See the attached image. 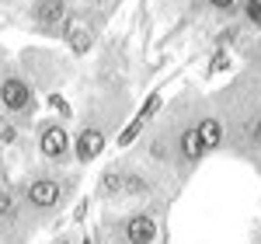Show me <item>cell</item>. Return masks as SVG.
<instances>
[{
    "label": "cell",
    "instance_id": "8",
    "mask_svg": "<svg viewBox=\"0 0 261 244\" xmlns=\"http://www.w3.org/2000/svg\"><path fill=\"white\" fill-rule=\"evenodd\" d=\"M35 21L42 28H56L66 21V0H39L35 7Z\"/></svg>",
    "mask_w": 261,
    "mask_h": 244
},
{
    "label": "cell",
    "instance_id": "5",
    "mask_svg": "<svg viewBox=\"0 0 261 244\" xmlns=\"http://www.w3.org/2000/svg\"><path fill=\"white\" fill-rule=\"evenodd\" d=\"M101 150H105V129H98V126H84L73 136V157L81 164H91Z\"/></svg>",
    "mask_w": 261,
    "mask_h": 244
},
{
    "label": "cell",
    "instance_id": "12",
    "mask_svg": "<svg viewBox=\"0 0 261 244\" xmlns=\"http://www.w3.org/2000/svg\"><path fill=\"white\" fill-rule=\"evenodd\" d=\"M241 11H244V21L261 32V0H241Z\"/></svg>",
    "mask_w": 261,
    "mask_h": 244
},
{
    "label": "cell",
    "instance_id": "16",
    "mask_svg": "<svg viewBox=\"0 0 261 244\" xmlns=\"http://www.w3.org/2000/svg\"><path fill=\"white\" fill-rule=\"evenodd\" d=\"M49 108H56V112H60L63 119H66V115L73 112V108L66 105V98H63V94H49Z\"/></svg>",
    "mask_w": 261,
    "mask_h": 244
},
{
    "label": "cell",
    "instance_id": "15",
    "mask_svg": "<svg viewBox=\"0 0 261 244\" xmlns=\"http://www.w3.org/2000/svg\"><path fill=\"white\" fill-rule=\"evenodd\" d=\"M213 11H223V14H233L237 7H241V0H205Z\"/></svg>",
    "mask_w": 261,
    "mask_h": 244
},
{
    "label": "cell",
    "instance_id": "18",
    "mask_svg": "<svg viewBox=\"0 0 261 244\" xmlns=\"http://www.w3.org/2000/svg\"><path fill=\"white\" fill-rule=\"evenodd\" d=\"M157 105H161V94H157V91H153V94H150V98H146V105H143V119H150V115H153V112H157Z\"/></svg>",
    "mask_w": 261,
    "mask_h": 244
},
{
    "label": "cell",
    "instance_id": "14",
    "mask_svg": "<svg viewBox=\"0 0 261 244\" xmlns=\"http://www.w3.org/2000/svg\"><path fill=\"white\" fill-rule=\"evenodd\" d=\"M143 122H146L143 115H136V119H133V126H129V129H125V133L119 136V143H122V147H125V143H133V140H136V133L143 129Z\"/></svg>",
    "mask_w": 261,
    "mask_h": 244
},
{
    "label": "cell",
    "instance_id": "19",
    "mask_svg": "<svg viewBox=\"0 0 261 244\" xmlns=\"http://www.w3.org/2000/svg\"><path fill=\"white\" fill-rule=\"evenodd\" d=\"M223 66H230V56H226V53H216V56H213V66H209V70L216 74V70H223Z\"/></svg>",
    "mask_w": 261,
    "mask_h": 244
},
{
    "label": "cell",
    "instance_id": "1",
    "mask_svg": "<svg viewBox=\"0 0 261 244\" xmlns=\"http://www.w3.org/2000/svg\"><path fill=\"white\" fill-rule=\"evenodd\" d=\"M0 108H4L7 115H18V119L32 115V112H35V94H32V87L21 81V77H14V74H4V77H0Z\"/></svg>",
    "mask_w": 261,
    "mask_h": 244
},
{
    "label": "cell",
    "instance_id": "20",
    "mask_svg": "<svg viewBox=\"0 0 261 244\" xmlns=\"http://www.w3.org/2000/svg\"><path fill=\"white\" fill-rule=\"evenodd\" d=\"M251 143H254V147H261V115L254 119V126H251Z\"/></svg>",
    "mask_w": 261,
    "mask_h": 244
},
{
    "label": "cell",
    "instance_id": "11",
    "mask_svg": "<svg viewBox=\"0 0 261 244\" xmlns=\"http://www.w3.org/2000/svg\"><path fill=\"white\" fill-rule=\"evenodd\" d=\"M122 196H150V178H143V175H125V188H122Z\"/></svg>",
    "mask_w": 261,
    "mask_h": 244
},
{
    "label": "cell",
    "instance_id": "9",
    "mask_svg": "<svg viewBox=\"0 0 261 244\" xmlns=\"http://www.w3.org/2000/svg\"><path fill=\"white\" fill-rule=\"evenodd\" d=\"M66 42H70V49L77 56H84L91 49V42H94V32L87 25H81V21H66Z\"/></svg>",
    "mask_w": 261,
    "mask_h": 244
},
{
    "label": "cell",
    "instance_id": "3",
    "mask_svg": "<svg viewBox=\"0 0 261 244\" xmlns=\"http://www.w3.org/2000/svg\"><path fill=\"white\" fill-rule=\"evenodd\" d=\"M63 199V185L56 178H32L24 185V203L32 209H53Z\"/></svg>",
    "mask_w": 261,
    "mask_h": 244
},
{
    "label": "cell",
    "instance_id": "4",
    "mask_svg": "<svg viewBox=\"0 0 261 244\" xmlns=\"http://www.w3.org/2000/svg\"><path fill=\"white\" fill-rule=\"evenodd\" d=\"M122 237H125V244H153L157 241V220L150 213H133L122 224Z\"/></svg>",
    "mask_w": 261,
    "mask_h": 244
},
{
    "label": "cell",
    "instance_id": "13",
    "mask_svg": "<svg viewBox=\"0 0 261 244\" xmlns=\"http://www.w3.org/2000/svg\"><path fill=\"white\" fill-rule=\"evenodd\" d=\"M7 220H14V192L0 188V224H7Z\"/></svg>",
    "mask_w": 261,
    "mask_h": 244
},
{
    "label": "cell",
    "instance_id": "7",
    "mask_svg": "<svg viewBox=\"0 0 261 244\" xmlns=\"http://www.w3.org/2000/svg\"><path fill=\"white\" fill-rule=\"evenodd\" d=\"M195 129H199V140L205 147V154H213V150H220L223 147V136H226V129H223V122L216 115H205V119L195 122Z\"/></svg>",
    "mask_w": 261,
    "mask_h": 244
},
{
    "label": "cell",
    "instance_id": "22",
    "mask_svg": "<svg viewBox=\"0 0 261 244\" xmlns=\"http://www.w3.org/2000/svg\"><path fill=\"white\" fill-rule=\"evenodd\" d=\"M56 244H73V241H70V237H63V241H56Z\"/></svg>",
    "mask_w": 261,
    "mask_h": 244
},
{
    "label": "cell",
    "instance_id": "10",
    "mask_svg": "<svg viewBox=\"0 0 261 244\" xmlns=\"http://www.w3.org/2000/svg\"><path fill=\"white\" fill-rule=\"evenodd\" d=\"M125 167H119V164H112L105 175H101V182H98V192L101 196H122V188H125Z\"/></svg>",
    "mask_w": 261,
    "mask_h": 244
},
{
    "label": "cell",
    "instance_id": "2",
    "mask_svg": "<svg viewBox=\"0 0 261 244\" xmlns=\"http://www.w3.org/2000/svg\"><path fill=\"white\" fill-rule=\"evenodd\" d=\"M70 143H73V136L63 122H45L39 129V154L45 161H63L70 154Z\"/></svg>",
    "mask_w": 261,
    "mask_h": 244
},
{
    "label": "cell",
    "instance_id": "17",
    "mask_svg": "<svg viewBox=\"0 0 261 244\" xmlns=\"http://www.w3.org/2000/svg\"><path fill=\"white\" fill-rule=\"evenodd\" d=\"M14 140H18V129H14L11 122H4V126H0V143H4V147H11Z\"/></svg>",
    "mask_w": 261,
    "mask_h": 244
},
{
    "label": "cell",
    "instance_id": "21",
    "mask_svg": "<svg viewBox=\"0 0 261 244\" xmlns=\"http://www.w3.org/2000/svg\"><path fill=\"white\" fill-rule=\"evenodd\" d=\"M84 4H91V7H101V4H108V0H84Z\"/></svg>",
    "mask_w": 261,
    "mask_h": 244
},
{
    "label": "cell",
    "instance_id": "6",
    "mask_svg": "<svg viewBox=\"0 0 261 244\" xmlns=\"http://www.w3.org/2000/svg\"><path fill=\"white\" fill-rule=\"evenodd\" d=\"M178 157L185 164H199L205 157V147L199 140V129L195 126H188V129H181L178 133Z\"/></svg>",
    "mask_w": 261,
    "mask_h": 244
}]
</instances>
